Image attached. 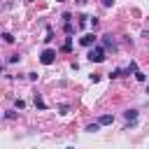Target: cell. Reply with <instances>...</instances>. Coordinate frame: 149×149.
<instances>
[{
    "label": "cell",
    "mask_w": 149,
    "mask_h": 149,
    "mask_svg": "<svg viewBox=\"0 0 149 149\" xmlns=\"http://www.w3.org/2000/svg\"><path fill=\"white\" fill-rule=\"evenodd\" d=\"M105 56H107V49L100 47V44H93L91 51H88V61H91V63H102Z\"/></svg>",
    "instance_id": "6da1fadb"
},
{
    "label": "cell",
    "mask_w": 149,
    "mask_h": 149,
    "mask_svg": "<svg viewBox=\"0 0 149 149\" xmlns=\"http://www.w3.org/2000/svg\"><path fill=\"white\" fill-rule=\"evenodd\" d=\"M95 42H98V35H93V33H86L84 37H79V44H81V47H86V49H91Z\"/></svg>",
    "instance_id": "7a4b0ae2"
},
{
    "label": "cell",
    "mask_w": 149,
    "mask_h": 149,
    "mask_svg": "<svg viewBox=\"0 0 149 149\" xmlns=\"http://www.w3.org/2000/svg\"><path fill=\"white\" fill-rule=\"evenodd\" d=\"M40 61H42L44 65H51V63L56 61V51H54V49H44V51L40 54Z\"/></svg>",
    "instance_id": "3957f363"
},
{
    "label": "cell",
    "mask_w": 149,
    "mask_h": 149,
    "mask_svg": "<svg viewBox=\"0 0 149 149\" xmlns=\"http://www.w3.org/2000/svg\"><path fill=\"white\" fill-rule=\"evenodd\" d=\"M102 47H105V49H112V51H116V42H114V37H112V33L102 35Z\"/></svg>",
    "instance_id": "277c9868"
},
{
    "label": "cell",
    "mask_w": 149,
    "mask_h": 149,
    "mask_svg": "<svg viewBox=\"0 0 149 149\" xmlns=\"http://www.w3.org/2000/svg\"><path fill=\"white\" fill-rule=\"evenodd\" d=\"M135 72H137V63H135V61H130V63L123 68V77H130V74H135Z\"/></svg>",
    "instance_id": "5b68a950"
},
{
    "label": "cell",
    "mask_w": 149,
    "mask_h": 149,
    "mask_svg": "<svg viewBox=\"0 0 149 149\" xmlns=\"http://www.w3.org/2000/svg\"><path fill=\"white\" fill-rule=\"evenodd\" d=\"M98 121H100V126H109V123L114 121V116H112V114H102Z\"/></svg>",
    "instance_id": "8992f818"
},
{
    "label": "cell",
    "mask_w": 149,
    "mask_h": 149,
    "mask_svg": "<svg viewBox=\"0 0 149 149\" xmlns=\"http://www.w3.org/2000/svg\"><path fill=\"white\" fill-rule=\"evenodd\" d=\"M123 116H126L128 121H135V119H137V109H126V112H123Z\"/></svg>",
    "instance_id": "52a82bcc"
},
{
    "label": "cell",
    "mask_w": 149,
    "mask_h": 149,
    "mask_svg": "<svg viewBox=\"0 0 149 149\" xmlns=\"http://www.w3.org/2000/svg\"><path fill=\"white\" fill-rule=\"evenodd\" d=\"M119 77H123V70H121V68H114V70L109 72V79H119Z\"/></svg>",
    "instance_id": "ba28073f"
},
{
    "label": "cell",
    "mask_w": 149,
    "mask_h": 149,
    "mask_svg": "<svg viewBox=\"0 0 149 149\" xmlns=\"http://www.w3.org/2000/svg\"><path fill=\"white\" fill-rule=\"evenodd\" d=\"M35 107H37V109H47V105H44V100H42L40 95H35Z\"/></svg>",
    "instance_id": "9c48e42d"
},
{
    "label": "cell",
    "mask_w": 149,
    "mask_h": 149,
    "mask_svg": "<svg viewBox=\"0 0 149 149\" xmlns=\"http://www.w3.org/2000/svg\"><path fill=\"white\" fill-rule=\"evenodd\" d=\"M98 128H100V121H95V123H88V126H86V133H95Z\"/></svg>",
    "instance_id": "30bf717a"
},
{
    "label": "cell",
    "mask_w": 149,
    "mask_h": 149,
    "mask_svg": "<svg viewBox=\"0 0 149 149\" xmlns=\"http://www.w3.org/2000/svg\"><path fill=\"white\" fill-rule=\"evenodd\" d=\"M88 19H91V16H86V14H81V16H79V28H84V26L88 23Z\"/></svg>",
    "instance_id": "8fae6325"
},
{
    "label": "cell",
    "mask_w": 149,
    "mask_h": 149,
    "mask_svg": "<svg viewBox=\"0 0 149 149\" xmlns=\"http://www.w3.org/2000/svg\"><path fill=\"white\" fill-rule=\"evenodd\" d=\"M2 40H5L7 44H12V42H14V35H12V33H5V35H2Z\"/></svg>",
    "instance_id": "7c38bea8"
},
{
    "label": "cell",
    "mask_w": 149,
    "mask_h": 149,
    "mask_svg": "<svg viewBox=\"0 0 149 149\" xmlns=\"http://www.w3.org/2000/svg\"><path fill=\"white\" fill-rule=\"evenodd\" d=\"M135 79H137V81H147V74H144V72H140V70H137V72H135Z\"/></svg>",
    "instance_id": "4fadbf2b"
},
{
    "label": "cell",
    "mask_w": 149,
    "mask_h": 149,
    "mask_svg": "<svg viewBox=\"0 0 149 149\" xmlns=\"http://www.w3.org/2000/svg\"><path fill=\"white\" fill-rule=\"evenodd\" d=\"M5 119H9V121L16 119V112H14V109H7V112H5Z\"/></svg>",
    "instance_id": "5bb4252c"
},
{
    "label": "cell",
    "mask_w": 149,
    "mask_h": 149,
    "mask_svg": "<svg viewBox=\"0 0 149 149\" xmlns=\"http://www.w3.org/2000/svg\"><path fill=\"white\" fill-rule=\"evenodd\" d=\"M72 30H74V28H72V23H70V19H68V21H65V33L72 35Z\"/></svg>",
    "instance_id": "9a60e30c"
},
{
    "label": "cell",
    "mask_w": 149,
    "mask_h": 149,
    "mask_svg": "<svg viewBox=\"0 0 149 149\" xmlns=\"http://www.w3.org/2000/svg\"><path fill=\"white\" fill-rule=\"evenodd\" d=\"M51 40H54V30L47 28V37H44V42H51Z\"/></svg>",
    "instance_id": "2e32d148"
},
{
    "label": "cell",
    "mask_w": 149,
    "mask_h": 149,
    "mask_svg": "<svg viewBox=\"0 0 149 149\" xmlns=\"http://www.w3.org/2000/svg\"><path fill=\"white\" fill-rule=\"evenodd\" d=\"M63 51H72V42H70V37H68V42L63 44Z\"/></svg>",
    "instance_id": "e0dca14e"
},
{
    "label": "cell",
    "mask_w": 149,
    "mask_h": 149,
    "mask_svg": "<svg viewBox=\"0 0 149 149\" xmlns=\"http://www.w3.org/2000/svg\"><path fill=\"white\" fill-rule=\"evenodd\" d=\"M19 61H21V56H19V54H14V56H9V61H7V63H19Z\"/></svg>",
    "instance_id": "ac0fdd59"
},
{
    "label": "cell",
    "mask_w": 149,
    "mask_h": 149,
    "mask_svg": "<svg viewBox=\"0 0 149 149\" xmlns=\"http://www.w3.org/2000/svg\"><path fill=\"white\" fill-rule=\"evenodd\" d=\"M14 107H16V109H23L26 102H23V100H14Z\"/></svg>",
    "instance_id": "d6986e66"
},
{
    "label": "cell",
    "mask_w": 149,
    "mask_h": 149,
    "mask_svg": "<svg viewBox=\"0 0 149 149\" xmlns=\"http://www.w3.org/2000/svg\"><path fill=\"white\" fill-rule=\"evenodd\" d=\"M102 5H105V7H112V5H114V0H102Z\"/></svg>",
    "instance_id": "ffe728a7"
},
{
    "label": "cell",
    "mask_w": 149,
    "mask_h": 149,
    "mask_svg": "<svg viewBox=\"0 0 149 149\" xmlns=\"http://www.w3.org/2000/svg\"><path fill=\"white\" fill-rule=\"evenodd\" d=\"M74 2H77V5H84V2H86V0H74Z\"/></svg>",
    "instance_id": "44dd1931"
},
{
    "label": "cell",
    "mask_w": 149,
    "mask_h": 149,
    "mask_svg": "<svg viewBox=\"0 0 149 149\" xmlns=\"http://www.w3.org/2000/svg\"><path fill=\"white\" fill-rule=\"evenodd\" d=\"M56 2H65V0H56Z\"/></svg>",
    "instance_id": "7402d4cb"
},
{
    "label": "cell",
    "mask_w": 149,
    "mask_h": 149,
    "mask_svg": "<svg viewBox=\"0 0 149 149\" xmlns=\"http://www.w3.org/2000/svg\"><path fill=\"white\" fill-rule=\"evenodd\" d=\"M147 93H149V84H147Z\"/></svg>",
    "instance_id": "603a6c76"
}]
</instances>
